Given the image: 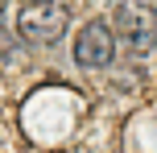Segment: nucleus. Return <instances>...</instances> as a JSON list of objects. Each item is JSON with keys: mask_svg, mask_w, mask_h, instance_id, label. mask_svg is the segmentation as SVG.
I'll list each match as a JSON object with an SVG mask.
<instances>
[{"mask_svg": "<svg viewBox=\"0 0 157 153\" xmlns=\"http://www.w3.org/2000/svg\"><path fill=\"white\" fill-rule=\"evenodd\" d=\"M66 21H71L66 0H25V8L17 13V33L29 46H54L66 33Z\"/></svg>", "mask_w": 157, "mask_h": 153, "instance_id": "obj_1", "label": "nucleus"}, {"mask_svg": "<svg viewBox=\"0 0 157 153\" xmlns=\"http://www.w3.org/2000/svg\"><path fill=\"white\" fill-rule=\"evenodd\" d=\"M116 33H120V46L132 58H145V54L157 50V17L141 4L116 8Z\"/></svg>", "mask_w": 157, "mask_h": 153, "instance_id": "obj_2", "label": "nucleus"}, {"mask_svg": "<svg viewBox=\"0 0 157 153\" xmlns=\"http://www.w3.org/2000/svg\"><path fill=\"white\" fill-rule=\"evenodd\" d=\"M112 58H116V33H112V25L87 21L78 29V37H75V62L83 71H103V66H112Z\"/></svg>", "mask_w": 157, "mask_h": 153, "instance_id": "obj_3", "label": "nucleus"}]
</instances>
